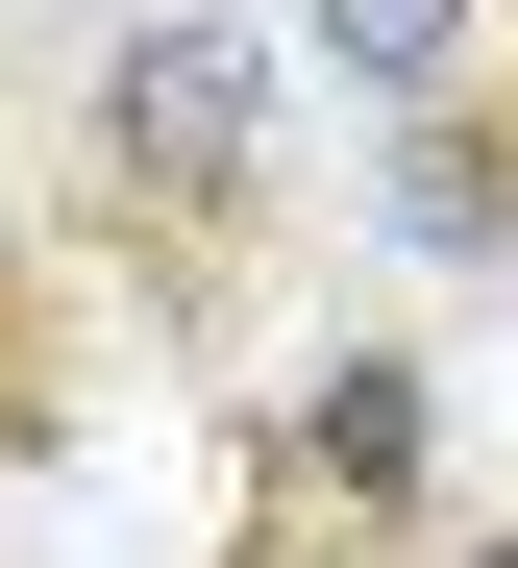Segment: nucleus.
Instances as JSON below:
<instances>
[{"mask_svg": "<svg viewBox=\"0 0 518 568\" xmlns=\"http://www.w3.org/2000/svg\"><path fill=\"white\" fill-rule=\"evenodd\" d=\"M0 100H26V199L124 371L247 396L322 322V199L296 149V26L272 0H0Z\"/></svg>", "mask_w": 518, "mask_h": 568, "instance_id": "nucleus-1", "label": "nucleus"}, {"mask_svg": "<svg viewBox=\"0 0 518 568\" xmlns=\"http://www.w3.org/2000/svg\"><path fill=\"white\" fill-rule=\"evenodd\" d=\"M518 519L469 495V396L420 322H296L223 396V519L197 568H494Z\"/></svg>", "mask_w": 518, "mask_h": 568, "instance_id": "nucleus-2", "label": "nucleus"}, {"mask_svg": "<svg viewBox=\"0 0 518 568\" xmlns=\"http://www.w3.org/2000/svg\"><path fill=\"white\" fill-rule=\"evenodd\" d=\"M296 50L370 124V223L420 272H518V0H296Z\"/></svg>", "mask_w": 518, "mask_h": 568, "instance_id": "nucleus-3", "label": "nucleus"}, {"mask_svg": "<svg viewBox=\"0 0 518 568\" xmlns=\"http://www.w3.org/2000/svg\"><path fill=\"white\" fill-rule=\"evenodd\" d=\"M99 297H74V247H50V199H26V100H0V469H74L99 445Z\"/></svg>", "mask_w": 518, "mask_h": 568, "instance_id": "nucleus-4", "label": "nucleus"}]
</instances>
